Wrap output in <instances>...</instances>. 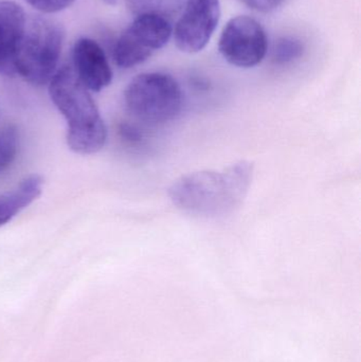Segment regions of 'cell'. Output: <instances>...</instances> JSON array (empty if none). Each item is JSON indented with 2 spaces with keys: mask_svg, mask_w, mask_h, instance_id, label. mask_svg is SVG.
<instances>
[{
  "mask_svg": "<svg viewBox=\"0 0 361 362\" xmlns=\"http://www.w3.org/2000/svg\"><path fill=\"white\" fill-rule=\"evenodd\" d=\"M252 165L241 161L220 171L182 176L170 189L174 204L199 216L215 217L231 212L245 197L252 180Z\"/></svg>",
  "mask_w": 361,
  "mask_h": 362,
  "instance_id": "obj_1",
  "label": "cell"
},
{
  "mask_svg": "<svg viewBox=\"0 0 361 362\" xmlns=\"http://www.w3.org/2000/svg\"><path fill=\"white\" fill-rule=\"evenodd\" d=\"M49 95L67 122V144L76 154L99 152L107 140V129L88 89L70 66L57 70L49 82Z\"/></svg>",
  "mask_w": 361,
  "mask_h": 362,
  "instance_id": "obj_2",
  "label": "cell"
},
{
  "mask_svg": "<svg viewBox=\"0 0 361 362\" xmlns=\"http://www.w3.org/2000/svg\"><path fill=\"white\" fill-rule=\"evenodd\" d=\"M61 45L63 31L57 23L40 16L27 19L15 59L16 74L35 86L50 82L57 72Z\"/></svg>",
  "mask_w": 361,
  "mask_h": 362,
  "instance_id": "obj_3",
  "label": "cell"
},
{
  "mask_svg": "<svg viewBox=\"0 0 361 362\" xmlns=\"http://www.w3.org/2000/svg\"><path fill=\"white\" fill-rule=\"evenodd\" d=\"M129 114L150 125H163L177 118L182 112V87L162 72H148L134 78L124 93Z\"/></svg>",
  "mask_w": 361,
  "mask_h": 362,
  "instance_id": "obj_4",
  "label": "cell"
},
{
  "mask_svg": "<svg viewBox=\"0 0 361 362\" xmlns=\"http://www.w3.org/2000/svg\"><path fill=\"white\" fill-rule=\"evenodd\" d=\"M172 34L173 27L170 19L155 14L137 15L117 40L114 62L124 69L140 65L163 48Z\"/></svg>",
  "mask_w": 361,
  "mask_h": 362,
  "instance_id": "obj_5",
  "label": "cell"
},
{
  "mask_svg": "<svg viewBox=\"0 0 361 362\" xmlns=\"http://www.w3.org/2000/svg\"><path fill=\"white\" fill-rule=\"evenodd\" d=\"M268 40L260 23L252 17H233L225 25L218 42L222 57L232 66L252 68L266 57Z\"/></svg>",
  "mask_w": 361,
  "mask_h": 362,
  "instance_id": "obj_6",
  "label": "cell"
},
{
  "mask_svg": "<svg viewBox=\"0 0 361 362\" xmlns=\"http://www.w3.org/2000/svg\"><path fill=\"white\" fill-rule=\"evenodd\" d=\"M173 30L176 46L184 53L206 48L220 19V0H187Z\"/></svg>",
  "mask_w": 361,
  "mask_h": 362,
  "instance_id": "obj_7",
  "label": "cell"
},
{
  "mask_svg": "<svg viewBox=\"0 0 361 362\" xmlns=\"http://www.w3.org/2000/svg\"><path fill=\"white\" fill-rule=\"evenodd\" d=\"M73 70L88 90H103L112 83V71L103 49L90 38H80L72 52Z\"/></svg>",
  "mask_w": 361,
  "mask_h": 362,
  "instance_id": "obj_8",
  "label": "cell"
},
{
  "mask_svg": "<svg viewBox=\"0 0 361 362\" xmlns=\"http://www.w3.org/2000/svg\"><path fill=\"white\" fill-rule=\"evenodd\" d=\"M27 17L20 6L0 0V74H16L15 59L25 32Z\"/></svg>",
  "mask_w": 361,
  "mask_h": 362,
  "instance_id": "obj_9",
  "label": "cell"
},
{
  "mask_svg": "<svg viewBox=\"0 0 361 362\" xmlns=\"http://www.w3.org/2000/svg\"><path fill=\"white\" fill-rule=\"evenodd\" d=\"M44 180L40 175L28 176L12 191L0 194V227L12 221L40 197Z\"/></svg>",
  "mask_w": 361,
  "mask_h": 362,
  "instance_id": "obj_10",
  "label": "cell"
},
{
  "mask_svg": "<svg viewBox=\"0 0 361 362\" xmlns=\"http://www.w3.org/2000/svg\"><path fill=\"white\" fill-rule=\"evenodd\" d=\"M187 0H129V6L137 15L155 14L170 19L182 12Z\"/></svg>",
  "mask_w": 361,
  "mask_h": 362,
  "instance_id": "obj_11",
  "label": "cell"
},
{
  "mask_svg": "<svg viewBox=\"0 0 361 362\" xmlns=\"http://www.w3.org/2000/svg\"><path fill=\"white\" fill-rule=\"evenodd\" d=\"M19 135L16 127L8 124L0 129V175L14 163L18 151Z\"/></svg>",
  "mask_w": 361,
  "mask_h": 362,
  "instance_id": "obj_12",
  "label": "cell"
},
{
  "mask_svg": "<svg viewBox=\"0 0 361 362\" xmlns=\"http://www.w3.org/2000/svg\"><path fill=\"white\" fill-rule=\"evenodd\" d=\"M304 46L300 40L294 37H282L276 42L273 50V59L275 63L284 65L292 63L302 57Z\"/></svg>",
  "mask_w": 361,
  "mask_h": 362,
  "instance_id": "obj_13",
  "label": "cell"
},
{
  "mask_svg": "<svg viewBox=\"0 0 361 362\" xmlns=\"http://www.w3.org/2000/svg\"><path fill=\"white\" fill-rule=\"evenodd\" d=\"M30 6L42 13H55L65 10L74 0H25Z\"/></svg>",
  "mask_w": 361,
  "mask_h": 362,
  "instance_id": "obj_14",
  "label": "cell"
},
{
  "mask_svg": "<svg viewBox=\"0 0 361 362\" xmlns=\"http://www.w3.org/2000/svg\"><path fill=\"white\" fill-rule=\"evenodd\" d=\"M241 1L256 12L269 13L279 8L284 0H241Z\"/></svg>",
  "mask_w": 361,
  "mask_h": 362,
  "instance_id": "obj_15",
  "label": "cell"
},
{
  "mask_svg": "<svg viewBox=\"0 0 361 362\" xmlns=\"http://www.w3.org/2000/svg\"><path fill=\"white\" fill-rule=\"evenodd\" d=\"M120 134L124 139L135 142L140 139V133L135 127L129 124H122L120 127Z\"/></svg>",
  "mask_w": 361,
  "mask_h": 362,
  "instance_id": "obj_16",
  "label": "cell"
},
{
  "mask_svg": "<svg viewBox=\"0 0 361 362\" xmlns=\"http://www.w3.org/2000/svg\"><path fill=\"white\" fill-rule=\"evenodd\" d=\"M104 1L107 4H110V6H114V4H116L117 2H118V0H104Z\"/></svg>",
  "mask_w": 361,
  "mask_h": 362,
  "instance_id": "obj_17",
  "label": "cell"
}]
</instances>
